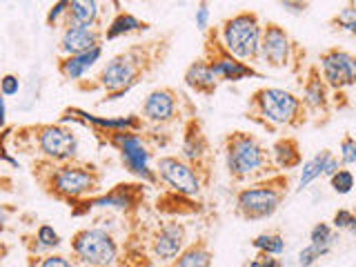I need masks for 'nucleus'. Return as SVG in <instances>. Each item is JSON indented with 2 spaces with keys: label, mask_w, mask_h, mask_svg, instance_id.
<instances>
[{
  "label": "nucleus",
  "mask_w": 356,
  "mask_h": 267,
  "mask_svg": "<svg viewBox=\"0 0 356 267\" xmlns=\"http://www.w3.org/2000/svg\"><path fill=\"white\" fill-rule=\"evenodd\" d=\"M185 241H187V229L183 222L178 220L165 222L152 241V252L161 263H172L183 254Z\"/></svg>",
  "instance_id": "nucleus-14"
},
{
  "label": "nucleus",
  "mask_w": 356,
  "mask_h": 267,
  "mask_svg": "<svg viewBox=\"0 0 356 267\" xmlns=\"http://www.w3.org/2000/svg\"><path fill=\"white\" fill-rule=\"evenodd\" d=\"M287 176L274 174L238 189L236 214L245 220H265L274 216L287 196Z\"/></svg>",
  "instance_id": "nucleus-3"
},
{
  "label": "nucleus",
  "mask_w": 356,
  "mask_h": 267,
  "mask_svg": "<svg viewBox=\"0 0 356 267\" xmlns=\"http://www.w3.org/2000/svg\"><path fill=\"white\" fill-rule=\"evenodd\" d=\"M76 114H81L87 122H92L96 127H103V129H111V131H131V129H138L140 127V120L136 116H122V118H100V116H92L87 111L81 109H74Z\"/></svg>",
  "instance_id": "nucleus-26"
},
{
  "label": "nucleus",
  "mask_w": 356,
  "mask_h": 267,
  "mask_svg": "<svg viewBox=\"0 0 356 267\" xmlns=\"http://www.w3.org/2000/svg\"><path fill=\"white\" fill-rule=\"evenodd\" d=\"M309 243L318 245V248L332 250V245H334V227L327 225V222H316V225L309 229Z\"/></svg>",
  "instance_id": "nucleus-28"
},
{
  "label": "nucleus",
  "mask_w": 356,
  "mask_h": 267,
  "mask_svg": "<svg viewBox=\"0 0 356 267\" xmlns=\"http://www.w3.org/2000/svg\"><path fill=\"white\" fill-rule=\"evenodd\" d=\"M103 56V49L100 47H94L85 54H76V56H67V58L60 60L58 70L60 74L67 78V81H78L85 72H89L92 67L98 63V58Z\"/></svg>",
  "instance_id": "nucleus-20"
},
{
  "label": "nucleus",
  "mask_w": 356,
  "mask_h": 267,
  "mask_svg": "<svg viewBox=\"0 0 356 267\" xmlns=\"http://www.w3.org/2000/svg\"><path fill=\"white\" fill-rule=\"evenodd\" d=\"M36 241L42 250H56L60 245V236L51 225H40L36 232Z\"/></svg>",
  "instance_id": "nucleus-31"
},
{
  "label": "nucleus",
  "mask_w": 356,
  "mask_h": 267,
  "mask_svg": "<svg viewBox=\"0 0 356 267\" xmlns=\"http://www.w3.org/2000/svg\"><path fill=\"white\" fill-rule=\"evenodd\" d=\"M140 63H143V56L136 49H129L125 54L116 56V58H111L103 70H100L98 85L111 96L127 92V89L138 81L140 67H143Z\"/></svg>",
  "instance_id": "nucleus-9"
},
{
  "label": "nucleus",
  "mask_w": 356,
  "mask_h": 267,
  "mask_svg": "<svg viewBox=\"0 0 356 267\" xmlns=\"http://www.w3.org/2000/svg\"><path fill=\"white\" fill-rule=\"evenodd\" d=\"M272 161H274L276 170H294V167H298L300 163H303L298 140L292 136L278 138L272 145Z\"/></svg>",
  "instance_id": "nucleus-21"
},
{
  "label": "nucleus",
  "mask_w": 356,
  "mask_h": 267,
  "mask_svg": "<svg viewBox=\"0 0 356 267\" xmlns=\"http://www.w3.org/2000/svg\"><path fill=\"white\" fill-rule=\"evenodd\" d=\"M207 22H209V7H207V3H200L196 9V27L200 31H207V27H209Z\"/></svg>",
  "instance_id": "nucleus-37"
},
{
  "label": "nucleus",
  "mask_w": 356,
  "mask_h": 267,
  "mask_svg": "<svg viewBox=\"0 0 356 267\" xmlns=\"http://www.w3.org/2000/svg\"><path fill=\"white\" fill-rule=\"evenodd\" d=\"M207 152H209V145L205 138V131L200 127V122L196 118L189 120V125L185 127V138H183V156L181 159L187 161L189 165L198 167L207 159Z\"/></svg>",
  "instance_id": "nucleus-18"
},
{
  "label": "nucleus",
  "mask_w": 356,
  "mask_h": 267,
  "mask_svg": "<svg viewBox=\"0 0 356 267\" xmlns=\"http://www.w3.org/2000/svg\"><path fill=\"white\" fill-rule=\"evenodd\" d=\"M47 185L60 198H81L98 189V174L94 167L63 163L51 170Z\"/></svg>",
  "instance_id": "nucleus-8"
},
{
  "label": "nucleus",
  "mask_w": 356,
  "mask_h": 267,
  "mask_svg": "<svg viewBox=\"0 0 356 267\" xmlns=\"http://www.w3.org/2000/svg\"><path fill=\"white\" fill-rule=\"evenodd\" d=\"M354 218H356L354 211H350V209H339L337 214H334V218H332V227L339 229V232H350Z\"/></svg>",
  "instance_id": "nucleus-33"
},
{
  "label": "nucleus",
  "mask_w": 356,
  "mask_h": 267,
  "mask_svg": "<svg viewBox=\"0 0 356 267\" xmlns=\"http://www.w3.org/2000/svg\"><path fill=\"white\" fill-rule=\"evenodd\" d=\"M38 267H72V263L60 254H51V256H44Z\"/></svg>",
  "instance_id": "nucleus-38"
},
{
  "label": "nucleus",
  "mask_w": 356,
  "mask_h": 267,
  "mask_svg": "<svg viewBox=\"0 0 356 267\" xmlns=\"http://www.w3.org/2000/svg\"><path fill=\"white\" fill-rule=\"evenodd\" d=\"M332 152L330 149H323L318 152L316 156H312L309 161L303 163V170H300V178H298V192H303V189L309 185V183H314L316 178L321 176H325V170H327V163L332 161Z\"/></svg>",
  "instance_id": "nucleus-23"
},
{
  "label": "nucleus",
  "mask_w": 356,
  "mask_h": 267,
  "mask_svg": "<svg viewBox=\"0 0 356 267\" xmlns=\"http://www.w3.org/2000/svg\"><path fill=\"white\" fill-rule=\"evenodd\" d=\"M252 248L259 254L281 256L285 252V238L276 232H263V234H259V236H254Z\"/></svg>",
  "instance_id": "nucleus-27"
},
{
  "label": "nucleus",
  "mask_w": 356,
  "mask_h": 267,
  "mask_svg": "<svg viewBox=\"0 0 356 267\" xmlns=\"http://www.w3.org/2000/svg\"><path fill=\"white\" fill-rule=\"evenodd\" d=\"M261 120L265 127H303L307 122V109L296 94L281 87H261L250 98L248 118Z\"/></svg>",
  "instance_id": "nucleus-2"
},
{
  "label": "nucleus",
  "mask_w": 356,
  "mask_h": 267,
  "mask_svg": "<svg viewBox=\"0 0 356 267\" xmlns=\"http://www.w3.org/2000/svg\"><path fill=\"white\" fill-rule=\"evenodd\" d=\"M183 81L192 92L200 96H214V92L218 89V78L211 72V67L205 63V58H198L189 65Z\"/></svg>",
  "instance_id": "nucleus-19"
},
{
  "label": "nucleus",
  "mask_w": 356,
  "mask_h": 267,
  "mask_svg": "<svg viewBox=\"0 0 356 267\" xmlns=\"http://www.w3.org/2000/svg\"><path fill=\"white\" fill-rule=\"evenodd\" d=\"M27 267H36V265H27Z\"/></svg>",
  "instance_id": "nucleus-45"
},
{
  "label": "nucleus",
  "mask_w": 356,
  "mask_h": 267,
  "mask_svg": "<svg viewBox=\"0 0 356 267\" xmlns=\"http://www.w3.org/2000/svg\"><path fill=\"white\" fill-rule=\"evenodd\" d=\"M332 250H327V248H318V245H305L303 250L298 252V265L300 267H312L314 265L318 259H323L325 254H330Z\"/></svg>",
  "instance_id": "nucleus-30"
},
{
  "label": "nucleus",
  "mask_w": 356,
  "mask_h": 267,
  "mask_svg": "<svg viewBox=\"0 0 356 267\" xmlns=\"http://www.w3.org/2000/svg\"><path fill=\"white\" fill-rule=\"evenodd\" d=\"M76 259L89 267H109L118 259V245L105 229H81L72 241Z\"/></svg>",
  "instance_id": "nucleus-7"
},
{
  "label": "nucleus",
  "mask_w": 356,
  "mask_h": 267,
  "mask_svg": "<svg viewBox=\"0 0 356 267\" xmlns=\"http://www.w3.org/2000/svg\"><path fill=\"white\" fill-rule=\"evenodd\" d=\"M100 38H103V36H100L98 29L70 25V27H65L58 47L67 56H76V54H85V51L94 49V47H100Z\"/></svg>",
  "instance_id": "nucleus-17"
},
{
  "label": "nucleus",
  "mask_w": 356,
  "mask_h": 267,
  "mask_svg": "<svg viewBox=\"0 0 356 267\" xmlns=\"http://www.w3.org/2000/svg\"><path fill=\"white\" fill-rule=\"evenodd\" d=\"M243 267H285V263L278 259V256L270 254H256L254 259H250Z\"/></svg>",
  "instance_id": "nucleus-34"
},
{
  "label": "nucleus",
  "mask_w": 356,
  "mask_h": 267,
  "mask_svg": "<svg viewBox=\"0 0 356 267\" xmlns=\"http://www.w3.org/2000/svg\"><path fill=\"white\" fill-rule=\"evenodd\" d=\"M18 89H20V81L14 74H7L3 81H0V94L3 96H14L18 94Z\"/></svg>",
  "instance_id": "nucleus-36"
},
{
  "label": "nucleus",
  "mask_w": 356,
  "mask_h": 267,
  "mask_svg": "<svg viewBox=\"0 0 356 267\" xmlns=\"http://www.w3.org/2000/svg\"><path fill=\"white\" fill-rule=\"evenodd\" d=\"M203 58L211 67V72L218 78V83H241L245 78H259L261 74L254 70L252 65L238 60L236 56H232L225 44L220 42L218 29L205 31V49Z\"/></svg>",
  "instance_id": "nucleus-5"
},
{
  "label": "nucleus",
  "mask_w": 356,
  "mask_h": 267,
  "mask_svg": "<svg viewBox=\"0 0 356 267\" xmlns=\"http://www.w3.org/2000/svg\"><path fill=\"white\" fill-rule=\"evenodd\" d=\"M5 218H7V216H5V209H3V207H0V229H3V227H5Z\"/></svg>",
  "instance_id": "nucleus-43"
},
{
  "label": "nucleus",
  "mask_w": 356,
  "mask_h": 267,
  "mask_svg": "<svg viewBox=\"0 0 356 267\" xmlns=\"http://www.w3.org/2000/svg\"><path fill=\"white\" fill-rule=\"evenodd\" d=\"M100 16V5L94 3V0H74L70 3V9H67V25H76V27H89L96 29L94 25L98 22Z\"/></svg>",
  "instance_id": "nucleus-22"
},
{
  "label": "nucleus",
  "mask_w": 356,
  "mask_h": 267,
  "mask_svg": "<svg viewBox=\"0 0 356 267\" xmlns=\"http://www.w3.org/2000/svg\"><path fill=\"white\" fill-rule=\"evenodd\" d=\"M332 89L325 85L323 76L318 72L316 65H312L307 70V76L303 81V107L307 109V114L312 116H327L330 114V105H332V98H330Z\"/></svg>",
  "instance_id": "nucleus-16"
},
{
  "label": "nucleus",
  "mask_w": 356,
  "mask_h": 267,
  "mask_svg": "<svg viewBox=\"0 0 356 267\" xmlns=\"http://www.w3.org/2000/svg\"><path fill=\"white\" fill-rule=\"evenodd\" d=\"M7 116V109H5V98H3V94H0V127H3L5 125V118Z\"/></svg>",
  "instance_id": "nucleus-41"
},
{
  "label": "nucleus",
  "mask_w": 356,
  "mask_h": 267,
  "mask_svg": "<svg viewBox=\"0 0 356 267\" xmlns=\"http://www.w3.org/2000/svg\"><path fill=\"white\" fill-rule=\"evenodd\" d=\"M220 42L225 49L236 56L243 63L261 60V38H263V22L254 11H238L232 18L222 20L218 29Z\"/></svg>",
  "instance_id": "nucleus-4"
},
{
  "label": "nucleus",
  "mask_w": 356,
  "mask_h": 267,
  "mask_svg": "<svg viewBox=\"0 0 356 267\" xmlns=\"http://www.w3.org/2000/svg\"><path fill=\"white\" fill-rule=\"evenodd\" d=\"M159 176L176 194L187 198L200 196V189H203L198 170L187 161L178 159V156H163V159H159Z\"/></svg>",
  "instance_id": "nucleus-12"
},
{
  "label": "nucleus",
  "mask_w": 356,
  "mask_h": 267,
  "mask_svg": "<svg viewBox=\"0 0 356 267\" xmlns=\"http://www.w3.org/2000/svg\"><path fill=\"white\" fill-rule=\"evenodd\" d=\"M334 25H339V29H343L345 25H352V22H356V5H348L343 7L337 16H334Z\"/></svg>",
  "instance_id": "nucleus-35"
},
{
  "label": "nucleus",
  "mask_w": 356,
  "mask_h": 267,
  "mask_svg": "<svg viewBox=\"0 0 356 267\" xmlns=\"http://www.w3.org/2000/svg\"><path fill=\"white\" fill-rule=\"evenodd\" d=\"M281 7L292 11V14H303V11L309 7V3H289V0H285V3H281Z\"/></svg>",
  "instance_id": "nucleus-40"
},
{
  "label": "nucleus",
  "mask_w": 356,
  "mask_h": 267,
  "mask_svg": "<svg viewBox=\"0 0 356 267\" xmlns=\"http://www.w3.org/2000/svg\"><path fill=\"white\" fill-rule=\"evenodd\" d=\"M211 250L207 248L205 241H196L192 245H187L183 254L174 261L172 267H211Z\"/></svg>",
  "instance_id": "nucleus-24"
},
{
  "label": "nucleus",
  "mask_w": 356,
  "mask_h": 267,
  "mask_svg": "<svg viewBox=\"0 0 356 267\" xmlns=\"http://www.w3.org/2000/svg\"><path fill=\"white\" fill-rule=\"evenodd\" d=\"M330 185H332L334 192L341 194V196L350 194L354 189V174L350 170H343V167H341V170L330 178Z\"/></svg>",
  "instance_id": "nucleus-29"
},
{
  "label": "nucleus",
  "mask_w": 356,
  "mask_h": 267,
  "mask_svg": "<svg viewBox=\"0 0 356 267\" xmlns=\"http://www.w3.org/2000/svg\"><path fill=\"white\" fill-rule=\"evenodd\" d=\"M341 165H356V138L345 136L341 140Z\"/></svg>",
  "instance_id": "nucleus-32"
},
{
  "label": "nucleus",
  "mask_w": 356,
  "mask_h": 267,
  "mask_svg": "<svg viewBox=\"0 0 356 267\" xmlns=\"http://www.w3.org/2000/svg\"><path fill=\"white\" fill-rule=\"evenodd\" d=\"M305 58V49L289 36L285 27L278 22H267L263 25V38H261V60L274 70H287L292 65H300Z\"/></svg>",
  "instance_id": "nucleus-6"
},
{
  "label": "nucleus",
  "mask_w": 356,
  "mask_h": 267,
  "mask_svg": "<svg viewBox=\"0 0 356 267\" xmlns=\"http://www.w3.org/2000/svg\"><path fill=\"white\" fill-rule=\"evenodd\" d=\"M140 29H147V22L138 20L129 11H120V14L111 20V25L105 31V38L107 40H114L118 36H125V33H134V31H140Z\"/></svg>",
  "instance_id": "nucleus-25"
},
{
  "label": "nucleus",
  "mask_w": 356,
  "mask_h": 267,
  "mask_svg": "<svg viewBox=\"0 0 356 267\" xmlns=\"http://www.w3.org/2000/svg\"><path fill=\"white\" fill-rule=\"evenodd\" d=\"M111 145H116V147H118L122 165H125L134 176L143 178L145 183H156V178H159V176L149 170L152 152L145 147V143H143V138L138 136V134H134V131H111Z\"/></svg>",
  "instance_id": "nucleus-11"
},
{
  "label": "nucleus",
  "mask_w": 356,
  "mask_h": 267,
  "mask_svg": "<svg viewBox=\"0 0 356 267\" xmlns=\"http://www.w3.org/2000/svg\"><path fill=\"white\" fill-rule=\"evenodd\" d=\"M343 31H350L352 36H356V22H352V25H345V27H343Z\"/></svg>",
  "instance_id": "nucleus-42"
},
{
  "label": "nucleus",
  "mask_w": 356,
  "mask_h": 267,
  "mask_svg": "<svg viewBox=\"0 0 356 267\" xmlns=\"http://www.w3.org/2000/svg\"><path fill=\"white\" fill-rule=\"evenodd\" d=\"M36 140L38 149L42 156L56 161V163H67L76 156L78 140L72 129L63 125H42L36 129Z\"/></svg>",
  "instance_id": "nucleus-13"
},
{
  "label": "nucleus",
  "mask_w": 356,
  "mask_h": 267,
  "mask_svg": "<svg viewBox=\"0 0 356 267\" xmlns=\"http://www.w3.org/2000/svg\"><path fill=\"white\" fill-rule=\"evenodd\" d=\"M350 234H352V236H356V218H354V222H352V227H350Z\"/></svg>",
  "instance_id": "nucleus-44"
},
{
  "label": "nucleus",
  "mask_w": 356,
  "mask_h": 267,
  "mask_svg": "<svg viewBox=\"0 0 356 267\" xmlns=\"http://www.w3.org/2000/svg\"><path fill=\"white\" fill-rule=\"evenodd\" d=\"M178 103H181V98H178L174 89H170V87L154 89L143 103V116H145V120L154 122V125H167V122L176 120Z\"/></svg>",
  "instance_id": "nucleus-15"
},
{
  "label": "nucleus",
  "mask_w": 356,
  "mask_h": 267,
  "mask_svg": "<svg viewBox=\"0 0 356 267\" xmlns=\"http://www.w3.org/2000/svg\"><path fill=\"white\" fill-rule=\"evenodd\" d=\"M225 165L232 181L248 183L263 181L276 174L272 152L250 131H232L225 138Z\"/></svg>",
  "instance_id": "nucleus-1"
},
{
  "label": "nucleus",
  "mask_w": 356,
  "mask_h": 267,
  "mask_svg": "<svg viewBox=\"0 0 356 267\" xmlns=\"http://www.w3.org/2000/svg\"><path fill=\"white\" fill-rule=\"evenodd\" d=\"M67 9H70V3H56L51 9H49V16H47V22L49 25H56L58 22V18L65 14L67 16Z\"/></svg>",
  "instance_id": "nucleus-39"
},
{
  "label": "nucleus",
  "mask_w": 356,
  "mask_h": 267,
  "mask_svg": "<svg viewBox=\"0 0 356 267\" xmlns=\"http://www.w3.org/2000/svg\"><path fill=\"white\" fill-rule=\"evenodd\" d=\"M316 67L325 85L334 92H343V89L356 85V56L350 51L332 47L321 54Z\"/></svg>",
  "instance_id": "nucleus-10"
}]
</instances>
